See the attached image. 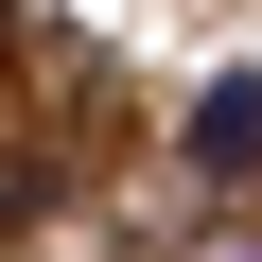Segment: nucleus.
<instances>
[{"label":"nucleus","instance_id":"obj_1","mask_svg":"<svg viewBox=\"0 0 262 262\" xmlns=\"http://www.w3.org/2000/svg\"><path fill=\"white\" fill-rule=\"evenodd\" d=\"M192 158H210V175H262V70H227V88L192 105Z\"/></svg>","mask_w":262,"mask_h":262}]
</instances>
